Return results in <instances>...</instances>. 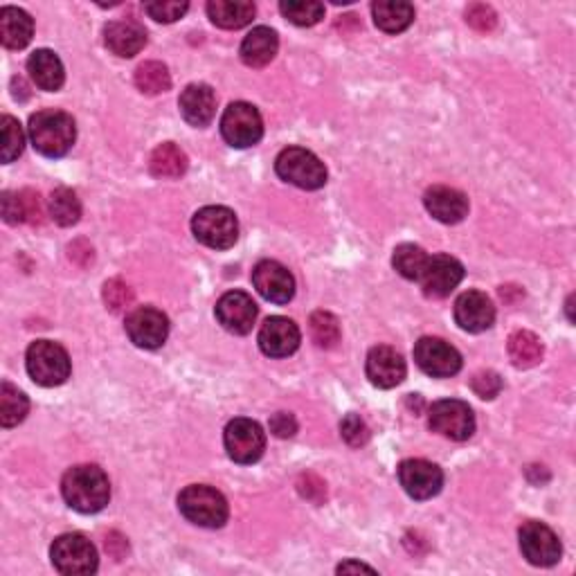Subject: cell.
Wrapping results in <instances>:
<instances>
[{"label":"cell","instance_id":"cell-22","mask_svg":"<svg viewBox=\"0 0 576 576\" xmlns=\"http://www.w3.org/2000/svg\"><path fill=\"white\" fill-rule=\"evenodd\" d=\"M178 106L187 124L196 126V129H203V126L214 120L216 95L207 84H192L180 93Z\"/></svg>","mask_w":576,"mask_h":576},{"label":"cell","instance_id":"cell-17","mask_svg":"<svg viewBox=\"0 0 576 576\" xmlns=\"http://www.w3.org/2000/svg\"><path fill=\"white\" fill-rule=\"evenodd\" d=\"M464 279V266L459 264L455 257L450 255H435L428 257V264L423 268L421 275V288L428 297H448Z\"/></svg>","mask_w":576,"mask_h":576},{"label":"cell","instance_id":"cell-11","mask_svg":"<svg viewBox=\"0 0 576 576\" xmlns=\"http://www.w3.org/2000/svg\"><path fill=\"white\" fill-rule=\"evenodd\" d=\"M518 538H520V552L531 565L549 567L561 561L563 554L561 540H558L554 531L543 525V522L536 520L525 522L518 531Z\"/></svg>","mask_w":576,"mask_h":576},{"label":"cell","instance_id":"cell-37","mask_svg":"<svg viewBox=\"0 0 576 576\" xmlns=\"http://www.w3.org/2000/svg\"><path fill=\"white\" fill-rule=\"evenodd\" d=\"M0 126H3V151H0V160L9 165V162H14L23 153L25 133L12 115H3Z\"/></svg>","mask_w":576,"mask_h":576},{"label":"cell","instance_id":"cell-9","mask_svg":"<svg viewBox=\"0 0 576 576\" xmlns=\"http://www.w3.org/2000/svg\"><path fill=\"white\" fill-rule=\"evenodd\" d=\"M428 426L432 432L446 439L466 441L475 432V414L464 401L444 399L432 403L428 412Z\"/></svg>","mask_w":576,"mask_h":576},{"label":"cell","instance_id":"cell-46","mask_svg":"<svg viewBox=\"0 0 576 576\" xmlns=\"http://www.w3.org/2000/svg\"><path fill=\"white\" fill-rule=\"evenodd\" d=\"M23 196V205H25V219L27 223H41L43 221V207H41V196L36 192H30V189H25L21 192Z\"/></svg>","mask_w":576,"mask_h":576},{"label":"cell","instance_id":"cell-26","mask_svg":"<svg viewBox=\"0 0 576 576\" xmlns=\"http://www.w3.org/2000/svg\"><path fill=\"white\" fill-rule=\"evenodd\" d=\"M34 21L18 7L0 9V41L7 50H23L32 41Z\"/></svg>","mask_w":576,"mask_h":576},{"label":"cell","instance_id":"cell-14","mask_svg":"<svg viewBox=\"0 0 576 576\" xmlns=\"http://www.w3.org/2000/svg\"><path fill=\"white\" fill-rule=\"evenodd\" d=\"M399 482L403 491L414 500H430L444 486L441 468L426 459H405L399 466Z\"/></svg>","mask_w":576,"mask_h":576},{"label":"cell","instance_id":"cell-21","mask_svg":"<svg viewBox=\"0 0 576 576\" xmlns=\"http://www.w3.org/2000/svg\"><path fill=\"white\" fill-rule=\"evenodd\" d=\"M423 205H426V210L430 212L432 219H437L439 223L446 225L464 221V216L468 214L466 194L446 185L430 187L428 192L423 194Z\"/></svg>","mask_w":576,"mask_h":576},{"label":"cell","instance_id":"cell-2","mask_svg":"<svg viewBox=\"0 0 576 576\" xmlns=\"http://www.w3.org/2000/svg\"><path fill=\"white\" fill-rule=\"evenodd\" d=\"M30 142L45 158H61L70 151L77 138L75 120L57 108H45L30 117Z\"/></svg>","mask_w":576,"mask_h":576},{"label":"cell","instance_id":"cell-40","mask_svg":"<svg viewBox=\"0 0 576 576\" xmlns=\"http://www.w3.org/2000/svg\"><path fill=\"white\" fill-rule=\"evenodd\" d=\"M187 9V3H176V0L174 3H162V0H158V3H144V12L158 23H174L185 16Z\"/></svg>","mask_w":576,"mask_h":576},{"label":"cell","instance_id":"cell-19","mask_svg":"<svg viewBox=\"0 0 576 576\" xmlns=\"http://www.w3.org/2000/svg\"><path fill=\"white\" fill-rule=\"evenodd\" d=\"M365 372L369 383L381 387V390H392V387L403 383L408 367H405V360L399 351L387 345H378L367 354Z\"/></svg>","mask_w":576,"mask_h":576},{"label":"cell","instance_id":"cell-47","mask_svg":"<svg viewBox=\"0 0 576 576\" xmlns=\"http://www.w3.org/2000/svg\"><path fill=\"white\" fill-rule=\"evenodd\" d=\"M347 572H374V567H369L365 563H356V561H347L338 567V574H347Z\"/></svg>","mask_w":576,"mask_h":576},{"label":"cell","instance_id":"cell-16","mask_svg":"<svg viewBox=\"0 0 576 576\" xmlns=\"http://www.w3.org/2000/svg\"><path fill=\"white\" fill-rule=\"evenodd\" d=\"M216 320H219L225 331L234 333V336H246L252 331L257 320V304L252 302V297L243 291H230L221 295V300L216 302Z\"/></svg>","mask_w":576,"mask_h":576},{"label":"cell","instance_id":"cell-4","mask_svg":"<svg viewBox=\"0 0 576 576\" xmlns=\"http://www.w3.org/2000/svg\"><path fill=\"white\" fill-rule=\"evenodd\" d=\"M27 374L34 383L43 387L63 385L70 378V356L68 351L52 340H36L27 349L25 356Z\"/></svg>","mask_w":576,"mask_h":576},{"label":"cell","instance_id":"cell-20","mask_svg":"<svg viewBox=\"0 0 576 576\" xmlns=\"http://www.w3.org/2000/svg\"><path fill=\"white\" fill-rule=\"evenodd\" d=\"M455 322L468 333H482L495 322V306L480 291H466L455 302Z\"/></svg>","mask_w":576,"mask_h":576},{"label":"cell","instance_id":"cell-10","mask_svg":"<svg viewBox=\"0 0 576 576\" xmlns=\"http://www.w3.org/2000/svg\"><path fill=\"white\" fill-rule=\"evenodd\" d=\"M225 450L228 457L237 464H255L266 450V432L257 421L239 417L232 419L225 428Z\"/></svg>","mask_w":576,"mask_h":576},{"label":"cell","instance_id":"cell-42","mask_svg":"<svg viewBox=\"0 0 576 576\" xmlns=\"http://www.w3.org/2000/svg\"><path fill=\"white\" fill-rule=\"evenodd\" d=\"M471 387L480 399L491 401L502 392V378L495 372H491V369H486V372H477L473 376Z\"/></svg>","mask_w":576,"mask_h":576},{"label":"cell","instance_id":"cell-41","mask_svg":"<svg viewBox=\"0 0 576 576\" xmlns=\"http://www.w3.org/2000/svg\"><path fill=\"white\" fill-rule=\"evenodd\" d=\"M466 23L477 32H491L498 25V14L493 12V7L475 3L466 9Z\"/></svg>","mask_w":576,"mask_h":576},{"label":"cell","instance_id":"cell-45","mask_svg":"<svg viewBox=\"0 0 576 576\" xmlns=\"http://www.w3.org/2000/svg\"><path fill=\"white\" fill-rule=\"evenodd\" d=\"M270 432H273V435L279 439L293 437L297 432V421L293 414H288V412L273 414V419H270Z\"/></svg>","mask_w":576,"mask_h":576},{"label":"cell","instance_id":"cell-15","mask_svg":"<svg viewBox=\"0 0 576 576\" xmlns=\"http://www.w3.org/2000/svg\"><path fill=\"white\" fill-rule=\"evenodd\" d=\"M252 284L264 300L273 304H288L295 295V279L291 270L273 259L259 261L252 270Z\"/></svg>","mask_w":576,"mask_h":576},{"label":"cell","instance_id":"cell-33","mask_svg":"<svg viewBox=\"0 0 576 576\" xmlns=\"http://www.w3.org/2000/svg\"><path fill=\"white\" fill-rule=\"evenodd\" d=\"M135 86L144 95H160L171 88V75L165 63L147 61L135 70Z\"/></svg>","mask_w":576,"mask_h":576},{"label":"cell","instance_id":"cell-8","mask_svg":"<svg viewBox=\"0 0 576 576\" xmlns=\"http://www.w3.org/2000/svg\"><path fill=\"white\" fill-rule=\"evenodd\" d=\"M221 135L234 149L255 147L264 135V120L252 104L234 102L221 117Z\"/></svg>","mask_w":576,"mask_h":576},{"label":"cell","instance_id":"cell-38","mask_svg":"<svg viewBox=\"0 0 576 576\" xmlns=\"http://www.w3.org/2000/svg\"><path fill=\"white\" fill-rule=\"evenodd\" d=\"M104 302L113 313H120L131 306L133 291L122 279H108L104 284Z\"/></svg>","mask_w":576,"mask_h":576},{"label":"cell","instance_id":"cell-31","mask_svg":"<svg viewBox=\"0 0 576 576\" xmlns=\"http://www.w3.org/2000/svg\"><path fill=\"white\" fill-rule=\"evenodd\" d=\"M27 412H30L27 396L12 383L5 381L0 385V423H3V428L18 426L27 417Z\"/></svg>","mask_w":576,"mask_h":576},{"label":"cell","instance_id":"cell-29","mask_svg":"<svg viewBox=\"0 0 576 576\" xmlns=\"http://www.w3.org/2000/svg\"><path fill=\"white\" fill-rule=\"evenodd\" d=\"M151 174L162 180H176L187 171V156L185 151L176 147L174 142H162L153 149L149 158Z\"/></svg>","mask_w":576,"mask_h":576},{"label":"cell","instance_id":"cell-13","mask_svg":"<svg viewBox=\"0 0 576 576\" xmlns=\"http://www.w3.org/2000/svg\"><path fill=\"white\" fill-rule=\"evenodd\" d=\"M124 327L133 345L142 349H158L165 345L169 336L167 315L153 306H140V309L131 311L126 315Z\"/></svg>","mask_w":576,"mask_h":576},{"label":"cell","instance_id":"cell-7","mask_svg":"<svg viewBox=\"0 0 576 576\" xmlns=\"http://www.w3.org/2000/svg\"><path fill=\"white\" fill-rule=\"evenodd\" d=\"M50 558H52V565L57 567L61 574H68V576L93 574L97 572V565H99L95 545L81 534L59 536L50 547Z\"/></svg>","mask_w":576,"mask_h":576},{"label":"cell","instance_id":"cell-36","mask_svg":"<svg viewBox=\"0 0 576 576\" xmlns=\"http://www.w3.org/2000/svg\"><path fill=\"white\" fill-rule=\"evenodd\" d=\"M279 12L293 25L311 27L324 18V5L315 3V0H284V3L279 5Z\"/></svg>","mask_w":576,"mask_h":576},{"label":"cell","instance_id":"cell-18","mask_svg":"<svg viewBox=\"0 0 576 576\" xmlns=\"http://www.w3.org/2000/svg\"><path fill=\"white\" fill-rule=\"evenodd\" d=\"M302 333L293 320L273 315L259 329V347L268 358H286L300 347Z\"/></svg>","mask_w":576,"mask_h":576},{"label":"cell","instance_id":"cell-25","mask_svg":"<svg viewBox=\"0 0 576 576\" xmlns=\"http://www.w3.org/2000/svg\"><path fill=\"white\" fill-rule=\"evenodd\" d=\"M27 72H30L34 84L41 90H48V93L59 90L63 86V81H66L63 63L52 50L32 52L30 59H27Z\"/></svg>","mask_w":576,"mask_h":576},{"label":"cell","instance_id":"cell-44","mask_svg":"<svg viewBox=\"0 0 576 576\" xmlns=\"http://www.w3.org/2000/svg\"><path fill=\"white\" fill-rule=\"evenodd\" d=\"M297 489H300L304 498L311 500V502H322L324 498H327V486H324L320 477L313 475V473L302 475L300 482H297Z\"/></svg>","mask_w":576,"mask_h":576},{"label":"cell","instance_id":"cell-39","mask_svg":"<svg viewBox=\"0 0 576 576\" xmlns=\"http://www.w3.org/2000/svg\"><path fill=\"white\" fill-rule=\"evenodd\" d=\"M340 432H342V439H345L351 448H360L369 441L367 423L360 419L358 414H347V417L340 423Z\"/></svg>","mask_w":576,"mask_h":576},{"label":"cell","instance_id":"cell-34","mask_svg":"<svg viewBox=\"0 0 576 576\" xmlns=\"http://www.w3.org/2000/svg\"><path fill=\"white\" fill-rule=\"evenodd\" d=\"M50 216L54 223L63 225V228H70L75 225L81 216V203L77 194L68 187H57L50 194Z\"/></svg>","mask_w":576,"mask_h":576},{"label":"cell","instance_id":"cell-32","mask_svg":"<svg viewBox=\"0 0 576 576\" xmlns=\"http://www.w3.org/2000/svg\"><path fill=\"white\" fill-rule=\"evenodd\" d=\"M426 264H428L426 250L419 248V246H414V243H401V246L394 250L392 266H394L396 273H399L405 279L419 282Z\"/></svg>","mask_w":576,"mask_h":576},{"label":"cell","instance_id":"cell-12","mask_svg":"<svg viewBox=\"0 0 576 576\" xmlns=\"http://www.w3.org/2000/svg\"><path fill=\"white\" fill-rule=\"evenodd\" d=\"M414 363L432 378H450L462 369V356L446 340L426 336L414 345Z\"/></svg>","mask_w":576,"mask_h":576},{"label":"cell","instance_id":"cell-5","mask_svg":"<svg viewBox=\"0 0 576 576\" xmlns=\"http://www.w3.org/2000/svg\"><path fill=\"white\" fill-rule=\"evenodd\" d=\"M192 232L203 246L214 250H228L239 239V221L228 207L207 205L194 214Z\"/></svg>","mask_w":576,"mask_h":576},{"label":"cell","instance_id":"cell-6","mask_svg":"<svg viewBox=\"0 0 576 576\" xmlns=\"http://www.w3.org/2000/svg\"><path fill=\"white\" fill-rule=\"evenodd\" d=\"M277 176L300 189H320L327 183V167L324 162L302 147H288L275 160Z\"/></svg>","mask_w":576,"mask_h":576},{"label":"cell","instance_id":"cell-27","mask_svg":"<svg viewBox=\"0 0 576 576\" xmlns=\"http://www.w3.org/2000/svg\"><path fill=\"white\" fill-rule=\"evenodd\" d=\"M207 16L223 30H239L255 18V5L248 0H210Z\"/></svg>","mask_w":576,"mask_h":576},{"label":"cell","instance_id":"cell-24","mask_svg":"<svg viewBox=\"0 0 576 576\" xmlns=\"http://www.w3.org/2000/svg\"><path fill=\"white\" fill-rule=\"evenodd\" d=\"M279 50L277 32L270 27H255V30L246 34V39L241 43V61L250 68H264L270 61L275 59Z\"/></svg>","mask_w":576,"mask_h":576},{"label":"cell","instance_id":"cell-43","mask_svg":"<svg viewBox=\"0 0 576 576\" xmlns=\"http://www.w3.org/2000/svg\"><path fill=\"white\" fill-rule=\"evenodd\" d=\"M3 219L9 225H18V223L27 221L21 194H14V192H5L3 194Z\"/></svg>","mask_w":576,"mask_h":576},{"label":"cell","instance_id":"cell-35","mask_svg":"<svg viewBox=\"0 0 576 576\" xmlns=\"http://www.w3.org/2000/svg\"><path fill=\"white\" fill-rule=\"evenodd\" d=\"M309 329L313 342L322 349H331L340 342V322L329 311H315L309 320Z\"/></svg>","mask_w":576,"mask_h":576},{"label":"cell","instance_id":"cell-3","mask_svg":"<svg viewBox=\"0 0 576 576\" xmlns=\"http://www.w3.org/2000/svg\"><path fill=\"white\" fill-rule=\"evenodd\" d=\"M178 509L189 522L207 529L223 527L230 516L228 500L223 498V493L205 484L187 486V489L178 495Z\"/></svg>","mask_w":576,"mask_h":576},{"label":"cell","instance_id":"cell-23","mask_svg":"<svg viewBox=\"0 0 576 576\" xmlns=\"http://www.w3.org/2000/svg\"><path fill=\"white\" fill-rule=\"evenodd\" d=\"M104 43L115 57L131 59L147 45V32L135 21H113L104 27Z\"/></svg>","mask_w":576,"mask_h":576},{"label":"cell","instance_id":"cell-30","mask_svg":"<svg viewBox=\"0 0 576 576\" xmlns=\"http://www.w3.org/2000/svg\"><path fill=\"white\" fill-rule=\"evenodd\" d=\"M509 358L511 363L527 369L543 360V342L531 331H516L509 336Z\"/></svg>","mask_w":576,"mask_h":576},{"label":"cell","instance_id":"cell-28","mask_svg":"<svg viewBox=\"0 0 576 576\" xmlns=\"http://www.w3.org/2000/svg\"><path fill=\"white\" fill-rule=\"evenodd\" d=\"M374 23L378 30L387 34H399L408 30L414 21V7L403 0H378L372 5Z\"/></svg>","mask_w":576,"mask_h":576},{"label":"cell","instance_id":"cell-1","mask_svg":"<svg viewBox=\"0 0 576 576\" xmlns=\"http://www.w3.org/2000/svg\"><path fill=\"white\" fill-rule=\"evenodd\" d=\"M61 493L75 511L97 513L111 500V482L99 466L81 464L63 475Z\"/></svg>","mask_w":576,"mask_h":576}]
</instances>
